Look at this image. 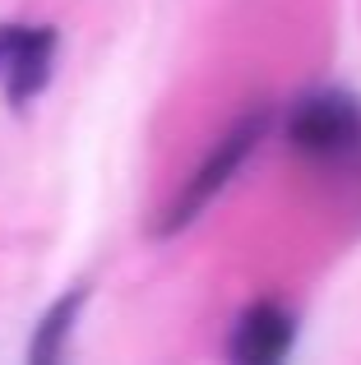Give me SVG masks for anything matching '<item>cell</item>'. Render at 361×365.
Masks as SVG:
<instances>
[{
  "mask_svg": "<svg viewBox=\"0 0 361 365\" xmlns=\"http://www.w3.org/2000/svg\"><path fill=\"white\" fill-rule=\"evenodd\" d=\"M269 120H273V116H269V107H250V111H245V116L213 143V153L204 158V167H199L195 176L180 185V195L172 199V208L163 213V222H158L153 232H158V236H176V232H185V227L195 222V217L204 213V208L227 190V180L241 171V162L250 158L255 148H260V139L269 134Z\"/></svg>",
  "mask_w": 361,
  "mask_h": 365,
  "instance_id": "1",
  "label": "cell"
},
{
  "mask_svg": "<svg viewBox=\"0 0 361 365\" xmlns=\"http://www.w3.org/2000/svg\"><path fill=\"white\" fill-rule=\"evenodd\" d=\"M288 143L306 158L338 162L361 148V102L343 88H310L288 111Z\"/></svg>",
  "mask_w": 361,
  "mask_h": 365,
  "instance_id": "2",
  "label": "cell"
},
{
  "mask_svg": "<svg viewBox=\"0 0 361 365\" xmlns=\"http://www.w3.org/2000/svg\"><path fill=\"white\" fill-rule=\"evenodd\" d=\"M56 42L46 24H0V93L9 107H28L51 83Z\"/></svg>",
  "mask_w": 361,
  "mask_h": 365,
  "instance_id": "3",
  "label": "cell"
},
{
  "mask_svg": "<svg viewBox=\"0 0 361 365\" xmlns=\"http://www.w3.org/2000/svg\"><path fill=\"white\" fill-rule=\"evenodd\" d=\"M297 342V319L292 310H283L278 301H255L241 310V319L232 324L227 338V356L241 365H273L283 361Z\"/></svg>",
  "mask_w": 361,
  "mask_h": 365,
  "instance_id": "4",
  "label": "cell"
},
{
  "mask_svg": "<svg viewBox=\"0 0 361 365\" xmlns=\"http://www.w3.org/2000/svg\"><path fill=\"white\" fill-rule=\"evenodd\" d=\"M83 305H88V287L83 282H74L56 305H46V314L33 329V342H28V361L33 365H56L61 361L65 347H70V333H74V324H79Z\"/></svg>",
  "mask_w": 361,
  "mask_h": 365,
  "instance_id": "5",
  "label": "cell"
}]
</instances>
